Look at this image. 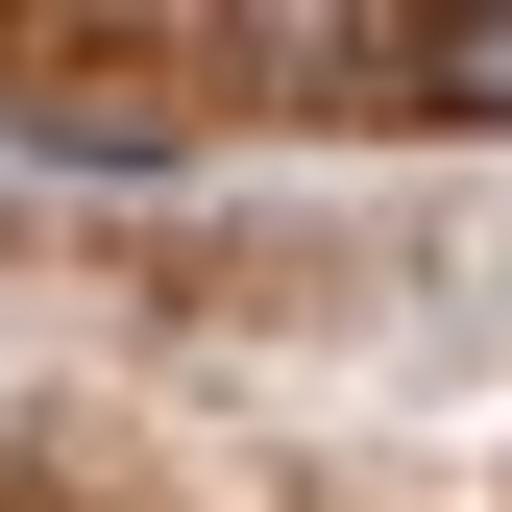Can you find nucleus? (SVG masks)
I'll use <instances>...</instances> for the list:
<instances>
[{
	"label": "nucleus",
	"mask_w": 512,
	"mask_h": 512,
	"mask_svg": "<svg viewBox=\"0 0 512 512\" xmlns=\"http://www.w3.org/2000/svg\"><path fill=\"white\" fill-rule=\"evenodd\" d=\"M342 74H391V98H439V122H512V0H464V25H317Z\"/></svg>",
	"instance_id": "obj_1"
}]
</instances>
